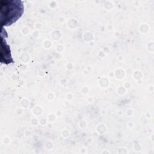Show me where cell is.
Masks as SVG:
<instances>
[{
    "mask_svg": "<svg viewBox=\"0 0 154 154\" xmlns=\"http://www.w3.org/2000/svg\"><path fill=\"white\" fill-rule=\"evenodd\" d=\"M1 23L9 26L16 22L23 14V2L19 0L5 1L1 4Z\"/></svg>",
    "mask_w": 154,
    "mask_h": 154,
    "instance_id": "cell-1",
    "label": "cell"
}]
</instances>
